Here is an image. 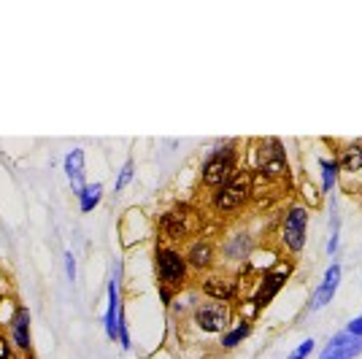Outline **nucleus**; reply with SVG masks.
I'll return each instance as SVG.
<instances>
[{
  "label": "nucleus",
  "mask_w": 362,
  "mask_h": 359,
  "mask_svg": "<svg viewBox=\"0 0 362 359\" xmlns=\"http://www.w3.org/2000/svg\"><path fill=\"white\" fill-rule=\"evenodd\" d=\"M357 354H362V338L341 332V335H335L330 341V346L322 351L319 359H354Z\"/></svg>",
  "instance_id": "6"
},
{
  "label": "nucleus",
  "mask_w": 362,
  "mask_h": 359,
  "mask_svg": "<svg viewBox=\"0 0 362 359\" xmlns=\"http://www.w3.org/2000/svg\"><path fill=\"white\" fill-rule=\"evenodd\" d=\"M306 225H309V214H306V208L295 206V208L287 211L281 238H284V246H287L289 251H300V249H303V243H306Z\"/></svg>",
  "instance_id": "3"
},
{
  "label": "nucleus",
  "mask_w": 362,
  "mask_h": 359,
  "mask_svg": "<svg viewBox=\"0 0 362 359\" xmlns=\"http://www.w3.org/2000/svg\"><path fill=\"white\" fill-rule=\"evenodd\" d=\"M157 273L165 284H181L186 275V260L173 249H160L157 251Z\"/></svg>",
  "instance_id": "4"
},
{
  "label": "nucleus",
  "mask_w": 362,
  "mask_h": 359,
  "mask_svg": "<svg viewBox=\"0 0 362 359\" xmlns=\"http://www.w3.org/2000/svg\"><path fill=\"white\" fill-rule=\"evenodd\" d=\"M232 173H235V151H232V146L217 149V151H211V157L203 165V184L222 186Z\"/></svg>",
  "instance_id": "2"
},
{
  "label": "nucleus",
  "mask_w": 362,
  "mask_h": 359,
  "mask_svg": "<svg viewBox=\"0 0 362 359\" xmlns=\"http://www.w3.org/2000/svg\"><path fill=\"white\" fill-rule=\"evenodd\" d=\"M249 332H252V324H249V321H241V324H238L235 330H230L225 338H222V346H225V349H232V346H238V343H241V341H243V338H246Z\"/></svg>",
  "instance_id": "18"
},
{
  "label": "nucleus",
  "mask_w": 362,
  "mask_h": 359,
  "mask_svg": "<svg viewBox=\"0 0 362 359\" xmlns=\"http://www.w3.org/2000/svg\"><path fill=\"white\" fill-rule=\"evenodd\" d=\"M65 270H68V278L73 281V278H76V262H73V254H71V251L65 254Z\"/></svg>",
  "instance_id": "22"
},
{
  "label": "nucleus",
  "mask_w": 362,
  "mask_h": 359,
  "mask_svg": "<svg viewBox=\"0 0 362 359\" xmlns=\"http://www.w3.org/2000/svg\"><path fill=\"white\" fill-rule=\"evenodd\" d=\"M349 335H357V338H362V316H357L352 324H349V330H346Z\"/></svg>",
  "instance_id": "23"
},
{
  "label": "nucleus",
  "mask_w": 362,
  "mask_h": 359,
  "mask_svg": "<svg viewBox=\"0 0 362 359\" xmlns=\"http://www.w3.org/2000/svg\"><path fill=\"white\" fill-rule=\"evenodd\" d=\"M65 173H68V179H71L76 192L84 189V151L82 149H73L65 157Z\"/></svg>",
  "instance_id": "11"
},
{
  "label": "nucleus",
  "mask_w": 362,
  "mask_h": 359,
  "mask_svg": "<svg viewBox=\"0 0 362 359\" xmlns=\"http://www.w3.org/2000/svg\"><path fill=\"white\" fill-rule=\"evenodd\" d=\"M319 168H322V186H324V192H330L335 179H338V165L330 162V160H322Z\"/></svg>",
  "instance_id": "19"
},
{
  "label": "nucleus",
  "mask_w": 362,
  "mask_h": 359,
  "mask_svg": "<svg viewBox=\"0 0 362 359\" xmlns=\"http://www.w3.org/2000/svg\"><path fill=\"white\" fill-rule=\"evenodd\" d=\"M186 260H189L195 268H206V265L211 262V246H208V243H203V240L192 243V249H189Z\"/></svg>",
  "instance_id": "17"
},
{
  "label": "nucleus",
  "mask_w": 362,
  "mask_h": 359,
  "mask_svg": "<svg viewBox=\"0 0 362 359\" xmlns=\"http://www.w3.org/2000/svg\"><path fill=\"white\" fill-rule=\"evenodd\" d=\"M100 197H103V186H100V184H87V186L79 192V206H82V211L90 214L92 208L100 203Z\"/></svg>",
  "instance_id": "15"
},
{
  "label": "nucleus",
  "mask_w": 362,
  "mask_h": 359,
  "mask_svg": "<svg viewBox=\"0 0 362 359\" xmlns=\"http://www.w3.org/2000/svg\"><path fill=\"white\" fill-rule=\"evenodd\" d=\"M11 338L22 351L30 349V311L27 308H19L11 319Z\"/></svg>",
  "instance_id": "10"
},
{
  "label": "nucleus",
  "mask_w": 362,
  "mask_h": 359,
  "mask_svg": "<svg viewBox=\"0 0 362 359\" xmlns=\"http://www.w3.org/2000/svg\"><path fill=\"white\" fill-rule=\"evenodd\" d=\"M186 216L184 214H179V211H173V214H165L162 216V232L168 235V238H181V235H186Z\"/></svg>",
  "instance_id": "14"
},
{
  "label": "nucleus",
  "mask_w": 362,
  "mask_h": 359,
  "mask_svg": "<svg viewBox=\"0 0 362 359\" xmlns=\"http://www.w3.org/2000/svg\"><path fill=\"white\" fill-rule=\"evenodd\" d=\"M249 192H252V179H249L246 173H232V176L217 189L214 206H217V211L241 208V206L249 200Z\"/></svg>",
  "instance_id": "1"
},
{
  "label": "nucleus",
  "mask_w": 362,
  "mask_h": 359,
  "mask_svg": "<svg viewBox=\"0 0 362 359\" xmlns=\"http://www.w3.org/2000/svg\"><path fill=\"white\" fill-rule=\"evenodd\" d=\"M338 284H341V268L338 265H330L327 273H324V278H322V284H319V289L314 292V297H311V311H319L327 303H333V297L338 292Z\"/></svg>",
  "instance_id": "7"
},
{
  "label": "nucleus",
  "mask_w": 362,
  "mask_h": 359,
  "mask_svg": "<svg viewBox=\"0 0 362 359\" xmlns=\"http://www.w3.org/2000/svg\"><path fill=\"white\" fill-rule=\"evenodd\" d=\"M0 359H11V349H8V341L0 335Z\"/></svg>",
  "instance_id": "24"
},
{
  "label": "nucleus",
  "mask_w": 362,
  "mask_h": 359,
  "mask_svg": "<svg viewBox=\"0 0 362 359\" xmlns=\"http://www.w3.org/2000/svg\"><path fill=\"white\" fill-rule=\"evenodd\" d=\"M341 168L343 171H360L362 168V140H354L352 146H346L343 157H341Z\"/></svg>",
  "instance_id": "16"
},
{
  "label": "nucleus",
  "mask_w": 362,
  "mask_h": 359,
  "mask_svg": "<svg viewBox=\"0 0 362 359\" xmlns=\"http://www.w3.org/2000/svg\"><path fill=\"white\" fill-rule=\"evenodd\" d=\"M130 181H133V162L128 160V162H125V168H122V173H119V179H117V184H114V189L119 192V189H125Z\"/></svg>",
  "instance_id": "20"
},
{
  "label": "nucleus",
  "mask_w": 362,
  "mask_h": 359,
  "mask_svg": "<svg viewBox=\"0 0 362 359\" xmlns=\"http://www.w3.org/2000/svg\"><path fill=\"white\" fill-rule=\"evenodd\" d=\"M119 289H117V281L108 284V311H106V335L117 341V324H119Z\"/></svg>",
  "instance_id": "12"
},
{
  "label": "nucleus",
  "mask_w": 362,
  "mask_h": 359,
  "mask_svg": "<svg viewBox=\"0 0 362 359\" xmlns=\"http://www.w3.org/2000/svg\"><path fill=\"white\" fill-rule=\"evenodd\" d=\"M311 349H314V341L309 338V341H303V343H300V346L292 351V354H289V359H306L309 354H311Z\"/></svg>",
  "instance_id": "21"
},
{
  "label": "nucleus",
  "mask_w": 362,
  "mask_h": 359,
  "mask_svg": "<svg viewBox=\"0 0 362 359\" xmlns=\"http://www.w3.org/2000/svg\"><path fill=\"white\" fill-rule=\"evenodd\" d=\"M284 281H287V270H278V273H268V275L263 278V284H260L257 295H254V306H257V308L268 306L273 297H276V292H278V289L284 286Z\"/></svg>",
  "instance_id": "9"
},
{
  "label": "nucleus",
  "mask_w": 362,
  "mask_h": 359,
  "mask_svg": "<svg viewBox=\"0 0 362 359\" xmlns=\"http://www.w3.org/2000/svg\"><path fill=\"white\" fill-rule=\"evenodd\" d=\"M206 295H211L214 300H230L232 295H235V281H230V278H208L206 281Z\"/></svg>",
  "instance_id": "13"
},
{
  "label": "nucleus",
  "mask_w": 362,
  "mask_h": 359,
  "mask_svg": "<svg viewBox=\"0 0 362 359\" xmlns=\"http://www.w3.org/2000/svg\"><path fill=\"white\" fill-rule=\"evenodd\" d=\"M195 324L206 332H219L230 324V311L222 303H203L195 311Z\"/></svg>",
  "instance_id": "5"
},
{
  "label": "nucleus",
  "mask_w": 362,
  "mask_h": 359,
  "mask_svg": "<svg viewBox=\"0 0 362 359\" xmlns=\"http://www.w3.org/2000/svg\"><path fill=\"white\" fill-rule=\"evenodd\" d=\"M260 168H263V173H271V176L284 173V168H287V157H284V149H281V143H278L276 138H271V140L263 143V151H260Z\"/></svg>",
  "instance_id": "8"
}]
</instances>
